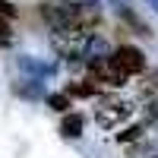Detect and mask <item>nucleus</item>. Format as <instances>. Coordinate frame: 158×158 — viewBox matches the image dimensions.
Listing matches in <instances>:
<instances>
[{"label": "nucleus", "mask_w": 158, "mask_h": 158, "mask_svg": "<svg viewBox=\"0 0 158 158\" xmlns=\"http://www.w3.org/2000/svg\"><path fill=\"white\" fill-rule=\"evenodd\" d=\"M130 114H133V104L123 101V98H117V95H101L98 104H95V123H98L101 130L120 127Z\"/></svg>", "instance_id": "obj_1"}, {"label": "nucleus", "mask_w": 158, "mask_h": 158, "mask_svg": "<svg viewBox=\"0 0 158 158\" xmlns=\"http://www.w3.org/2000/svg\"><path fill=\"white\" fill-rule=\"evenodd\" d=\"M85 67H89V79H92L95 85L104 82V85H111V89H120V85L130 82V76L111 60V54H108V57H95V60H89Z\"/></svg>", "instance_id": "obj_2"}, {"label": "nucleus", "mask_w": 158, "mask_h": 158, "mask_svg": "<svg viewBox=\"0 0 158 158\" xmlns=\"http://www.w3.org/2000/svg\"><path fill=\"white\" fill-rule=\"evenodd\" d=\"M111 60H114L127 76L146 73V54H142L139 48H133V44H120V48H114V51H111Z\"/></svg>", "instance_id": "obj_3"}, {"label": "nucleus", "mask_w": 158, "mask_h": 158, "mask_svg": "<svg viewBox=\"0 0 158 158\" xmlns=\"http://www.w3.org/2000/svg\"><path fill=\"white\" fill-rule=\"evenodd\" d=\"M16 67H19L25 76H32V79H48L51 73H54V63L38 60V57H32V54H22V57H16Z\"/></svg>", "instance_id": "obj_4"}, {"label": "nucleus", "mask_w": 158, "mask_h": 158, "mask_svg": "<svg viewBox=\"0 0 158 158\" xmlns=\"http://www.w3.org/2000/svg\"><path fill=\"white\" fill-rule=\"evenodd\" d=\"M82 114H63V120H60V136H67V139H79L82 136Z\"/></svg>", "instance_id": "obj_5"}, {"label": "nucleus", "mask_w": 158, "mask_h": 158, "mask_svg": "<svg viewBox=\"0 0 158 158\" xmlns=\"http://www.w3.org/2000/svg\"><path fill=\"white\" fill-rule=\"evenodd\" d=\"M98 89L101 85H95L92 79H82V82H67V95L70 98H95Z\"/></svg>", "instance_id": "obj_6"}, {"label": "nucleus", "mask_w": 158, "mask_h": 158, "mask_svg": "<svg viewBox=\"0 0 158 158\" xmlns=\"http://www.w3.org/2000/svg\"><path fill=\"white\" fill-rule=\"evenodd\" d=\"M120 19H123V22H127V25H130V29H133L136 35H142V38H152V32H149V25L142 22V19H139V16H136V13L130 10V6H120Z\"/></svg>", "instance_id": "obj_7"}, {"label": "nucleus", "mask_w": 158, "mask_h": 158, "mask_svg": "<svg viewBox=\"0 0 158 158\" xmlns=\"http://www.w3.org/2000/svg\"><path fill=\"white\" fill-rule=\"evenodd\" d=\"M44 101H48V108H51V111H60V114H70V108H73V101H70V95H67V92L48 95Z\"/></svg>", "instance_id": "obj_8"}, {"label": "nucleus", "mask_w": 158, "mask_h": 158, "mask_svg": "<svg viewBox=\"0 0 158 158\" xmlns=\"http://www.w3.org/2000/svg\"><path fill=\"white\" fill-rule=\"evenodd\" d=\"M16 95H22V98H41L38 79H22V82H16Z\"/></svg>", "instance_id": "obj_9"}, {"label": "nucleus", "mask_w": 158, "mask_h": 158, "mask_svg": "<svg viewBox=\"0 0 158 158\" xmlns=\"http://www.w3.org/2000/svg\"><path fill=\"white\" fill-rule=\"evenodd\" d=\"M142 133H146V127H142V123H136V127L123 130V133H117V139H120L123 146H127V142H139V139H142Z\"/></svg>", "instance_id": "obj_10"}, {"label": "nucleus", "mask_w": 158, "mask_h": 158, "mask_svg": "<svg viewBox=\"0 0 158 158\" xmlns=\"http://www.w3.org/2000/svg\"><path fill=\"white\" fill-rule=\"evenodd\" d=\"M139 89H142V95H155V92H158V70H152V73L142 76Z\"/></svg>", "instance_id": "obj_11"}, {"label": "nucleus", "mask_w": 158, "mask_h": 158, "mask_svg": "<svg viewBox=\"0 0 158 158\" xmlns=\"http://www.w3.org/2000/svg\"><path fill=\"white\" fill-rule=\"evenodd\" d=\"M142 117H146V123L158 127V98H149L146 104H142Z\"/></svg>", "instance_id": "obj_12"}, {"label": "nucleus", "mask_w": 158, "mask_h": 158, "mask_svg": "<svg viewBox=\"0 0 158 158\" xmlns=\"http://www.w3.org/2000/svg\"><path fill=\"white\" fill-rule=\"evenodd\" d=\"M13 44V29L6 19H0V48H10Z\"/></svg>", "instance_id": "obj_13"}, {"label": "nucleus", "mask_w": 158, "mask_h": 158, "mask_svg": "<svg viewBox=\"0 0 158 158\" xmlns=\"http://www.w3.org/2000/svg\"><path fill=\"white\" fill-rule=\"evenodd\" d=\"M16 16H19V10L13 6L10 0H0V19H6V22H10V19H16Z\"/></svg>", "instance_id": "obj_14"}, {"label": "nucleus", "mask_w": 158, "mask_h": 158, "mask_svg": "<svg viewBox=\"0 0 158 158\" xmlns=\"http://www.w3.org/2000/svg\"><path fill=\"white\" fill-rule=\"evenodd\" d=\"M149 3H152V10H155V13H158V0H149Z\"/></svg>", "instance_id": "obj_15"}, {"label": "nucleus", "mask_w": 158, "mask_h": 158, "mask_svg": "<svg viewBox=\"0 0 158 158\" xmlns=\"http://www.w3.org/2000/svg\"><path fill=\"white\" fill-rule=\"evenodd\" d=\"M155 158H158V155H155Z\"/></svg>", "instance_id": "obj_16"}]
</instances>
